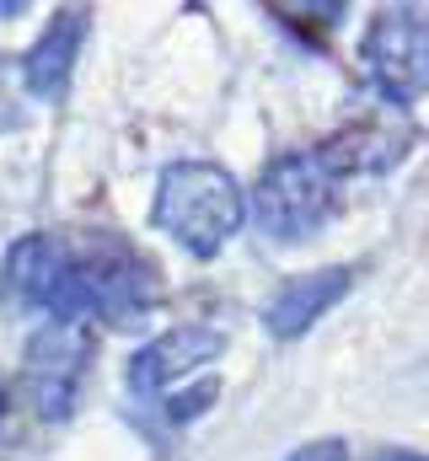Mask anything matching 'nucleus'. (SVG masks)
<instances>
[{"label":"nucleus","mask_w":429,"mask_h":461,"mask_svg":"<svg viewBox=\"0 0 429 461\" xmlns=\"http://www.w3.org/2000/svg\"><path fill=\"white\" fill-rule=\"evenodd\" d=\"M285 461H349V446H343V440H312V446L290 451Z\"/></svg>","instance_id":"obj_8"},{"label":"nucleus","mask_w":429,"mask_h":461,"mask_svg":"<svg viewBox=\"0 0 429 461\" xmlns=\"http://www.w3.org/2000/svg\"><path fill=\"white\" fill-rule=\"evenodd\" d=\"M220 348H225V333H214V328H205V322L172 328V333L151 339V344H145L140 354H134V359H129V392H140V397L172 392V386H178L188 370L210 365Z\"/></svg>","instance_id":"obj_5"},{"label":"nucleus","mask_w":429,"mask_h":461,"mask_svg":"<svg viewBox=\"0 0 429 461\" xmlns=\"http://www.w3.org/2000/svg\"><path fill=\"white\" fill-rule=\"evenodd\" d=\"M87 32H92V11L87 5H65L49 27H43V38L32 43V54L22 59V76H27V92L32 97H65V86H70V76H76V59H81V49H87Z\"/></svg>","instance_id":"obj_7"},{"label":"nucleus","mask_w":429,"mask_h":461,"mask_svg":"<svg viewBox=\"0 0 429 461\" xmlns=\"http://www.w3.org/2000/svg\"><path fill=\"white\" fill-rule=\"evenodd\" d=\"M0 413H5V392H0Z\"/></svg>","instance_id":"obj_10"},{"label":"nucleus","mask_w":429,"mask_h":461,"mask_svg":"<svg viewBox=\"0 0 429 461\" xmlns=\"http://www.w3.org/2000/svg\"><path fill=\"white\" fill-rule=\"evenodd\" d=\"M151 221L183 252L214 258L247 221V194L220 161H172L156 183Z\"/></svg>","instance_id":"obj_1"},{"label":"nucleus","mask_w":429,"mask_h":461,"mask_svg":"<svg viewBox=\"0 0 429 461\" xmlns=\"http://www.w3.org/2000/svg\"><path fill=\"white\" fill-rule=\"evenodd\" d=\"M349 285H354V268H338V263L285 279V285L269 295V306H263L269 333H274V339H301L306 328H317L322 312H333V306L349 295Z\"/></svg>","instance_id":"obj_6"},{"label":"nucleus","mask_w":429,"mask_h":461,"mask_svg":"<svg viewBox=\"0 0 429 461\" xmlns=\"http://www.w3.org/2000/svg\"><path fill=\"white\" fill-rule=\"evenodd\" d=\"M338 188L343 172L327 161V150H285L263 167L258 188H252V221L263 236L274 241H306L312 230H322V221L338 210Z\"/></svg>","instance_id":"obj_2"},{"label":"nucleus","mask_w":429,"mask_h":461,"mask_svg":"<svg viewBox=\"0 0 429 461\" xmlns=\"http://www.w3.org/2000/svg\"><path fill=\"white\" fill-rule=\"evenodd\" d=\"M87 365H92L87 322H49L27 344V365H22V381L32 392V408L43 419H65L70 402H76V392H81Z\"/></svg>","instance_id":"obj_4"},{"label":"nucleus","mask_w":429,"mask_h":461,"mask_svg":"<svg viewBox=\"0 0 429 461\" xmlns=\"http://www.w3.org/2000/svg\"><path fill=\"white\" fill-rule=\"evenodd\" d=\"M360 54H365V70H370V81L381 86L387 103L414 108V103L424 97L429 32H424L419 5H392V11H381V16L370 22V32H365Z\"/></svg>","instance_id":"obj_3"},{"label":"nucleus","mask_w":429,"mask_h":461,"mask_svg":"<svg viewBox=\"0 0 429 461\" xmlns=\"http://www.w3.org/2000/svg\"><path fill=\"white\" fill-rule=\"evenodd\" d=\"M376 461H424V456H414V451H387V456H376Z\"/></svg>","instance_id":"obj_9"}]
</instances>
